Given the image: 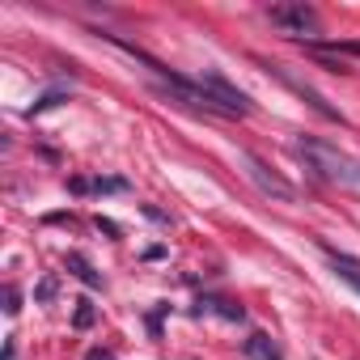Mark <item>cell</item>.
<instances>
[{
  "mask_svg": "<svg viewBox=\"0 0 360 360\" xmlns=\"http://www.w3.org/2000/svg\"><path fill=\"white\" fill-rule=\"evenodd\" d=\"M94 191L98 195H119V191H127V183H123V178H98Z\"/></svg>",
  "mask_w": 360,
  "mask_h": 360,
  "instance_id": "13",
  "label": "cell"
},
{
  "mask_svg": "<svg viewBox=\"0 0 360 360\" xmlns=\"http://www.w3.org/2000/svg\"><path fill=\"white\" fill-rule=\"evenodd\" d=\"M77 195H85V191H94V183H89V178H72V183H68Z\"/></svg>",
  "mask_w": 360,
  "mask_h": 360,
  "instance_id": "15",
  "label": "cell"
},
{
  "mask_svg": "<svg viewBox=\"0 0 360 360\" xmlns=\"http://www.w3.org/2000/svg\"><path fill=\"white\" fill-rule=\"evenodd\" d=\"M322 255L330 259V267H335V276H339V280H347V284H352V288L360 292V263H356L352 255H339V250H330L326 242H322Z\"/></svg>",
  "mask_w": 360,
  "mask_h": 360,
  "instance_id": "6",
  "label": "cell"
},
{
  "mask_svg": "<svg viewBox=\"0 0 360 360\" xmlns=\"http://www.w3.org/2000/svg\"><path fill=\"white\" fill-rule=\"evenodd\" d=\"M94 318H98V309H94L89 301H77V314H72V326H77V330H89V326H94Z\"/></svg>",
  "mask_w": 360,
  "mask_h": 360,
  "instance_id": "12",
  "label": "cell"
},
{
  "mask_svg": "<svg viewBox=\"0 0 360 360\" xmlns=\"http://www.w3.org/2000/svg\"><path fill=\"white\" fill-rule=\"evenodd\" d=\"M195 314H200V318H204V314H221L225 322H242V318H246V309L233 305V301H225V297H204V301L195 305Z\"/></svg>",
  "mask_w": 360,
  "mask_h": 360,
  "instance_id": "8",
  "label": "cell"
},
{
  "mask_svg": "<svg viewBox=\"0 0 360 360\" xmlns=\"http://www.w3.org/2000/svg\"><path fill=\"white\" fill-rule=\"evenodd\" d=\"M18 309H22V292L9 284V288H5V314H18Z\"/></svg>",
  "mask_w": 360,
  "mask_h": 360,
  "instance_id": "14",
  "label": "cell"
},
{
  "mask_svg": "<svg viewBox=\"0 0 360 360\" xmlns=\"http://www.w3.org/2000/svg\"><path fill=\"white\" fill-rule=\"evenodd\" d=\"M98 229H102V233H110V238H119V225H115V221H106V217H98Z\"/></svg>",
  "mask_w": 360,
  "mask_h": 360,
  "instance_id": "16",
  "label": "cell"
},
{
  "mask_svg": "<svg viewBox=\"0 0 360 360\" xmlns=\"http://www.w3.org/2000/svg\"><path fill=\"white\" fill-rule=\"evenodd\" d=\"M56 292H60V280H56V276H43V280L34 284V305H51Z\"/></svg>",
  "mask_w": 360,
  "mask_h": 360,
  "instance_id": "10",
  "label": "cell"
},
{
  "mask_svg": "<svg viewBox=\"0 0 360 360\" xmlns=\"http://www.w3.org/2000/svg\"><path fill=\"white\" fill-rule=\"evenodd\" d=\"M297 153L309 161V169H318L322 178H330V183H339V187H360V161L347 157V153H339L335 144L314 140V136H301V140H297Z\"/></svg>",
  "mask_w": 360,
  "mask_h": 360,
  "instance_id": "1",
  "label": "cell"
},
{
  "mask_svg": "<svg viewBox=\"0 0 360 360\" xmlns=\"http://www.w3.org/2000/svg\"><path fill=\"white\" fill-rule=\"evenodd\" d=\"M85 360H115V356H110L106 347H89V352H85Z\"/></svg>",
  "mask_w": 360,
  "mask_h": 360,
  "instance_id": "17",
  "label": "cell"
},
{
  "mask_svg": "<svg viewBox=\"0 0 360 360\" xmlns=\"http://www.w3.org/2000/svg\"><path fill=\"white\" fill-rule=\"evenodd\" d=\"M267 18H271V26H280L284 34H314V30H318V13L305 5V0H297V5H271Z\"/></svg>",
  "mask_w": 360,
  "mask_h": 360,
  "instance_id": "3",
  "label": "cell"
},
{
  "mask_svg": "<svg viewBox=\"0 0 360 360\" xmlns=\"http://www.w3.org/2000/svg\"><path fill=\"white\" fill-rule=\"evenodd\" d=\"M195 89H200V98H204V106L208 110H217V115H250L255 110V102L238 89V85H229L221 72H212V68H204L200 77H195Z\"/></svg>",
  "mask_w": 360,
  "mask_h": 360,
  "instance_id": "2",
  "label": "cell"
},
{
  "mask_svg": "<svg viewBox=\"0 0 360 360\" xmlns=\"http://www.w3.org/2000/svg\"><path fill=\"white\" fill-rule=\"evenodd\" d=\"M271 68H276V64H271ZM276 72H280V77H284V85H288V89H297V94H301V98H305V102H309V106H314V110H318V115H322V119H330V123H343V115H339V110H335V106H326V102H322V94H318V89H309V85H305V81H297V77H288V72H284V68H276Z\"/></svg>",
  "mask_w": 360,
  "mask_h": 360,
  "instance_id": "5",
  "label": "cell"
},
{
  "mask_svg": "<svg viewBox=\"0 0 360 360\" xmlns=\"http://www.w3.org/2000/svg\"><path fill=\"white\" fill-rule=\"evenodd\" d=\"M246 356H250V360H284V356H280V347H276L263 330H255V335L246 339Z\"/></svg>",
  "mask_w": 360,
  "mask_h": 360,
  "instance_id": "9",
  "label": "cell"
},
{
  "mask_svg": "<svg viewBox=\"0 0 360 360\" xmlns=\"http://www.w3.org/2000/svg\"><path fill=\"white\" fill-rule=\"evenodd\" d=\"M242 161H246V169H250V178L271 195V200H284V204H292L297 200V187L292 183H284V178L276 174V169H267V161L263 157H255V153H242Z\"/></svg>",
  "mask_w": 360,
  "mask_h": 360,
  "instance_id": "4",
  "label": "cell"
},
{
  "mask_svg": "<svg viewBox=\"0 0 360 360\" xmlns=\"http://www.w3.org/2000/svg\"><path fill=\"white\" fill-rule=\"evenodd\" d=\"M60 102H64V89H47V94H43V98H39V102H34V106H30L26 115L34 119V115H43V110H51V106H60Z\"/></svg>",
  "mask_w": 360,
  "mask_h": 360,
  "instance_id": "11",
  "label": "cell"
},
{
  "mask_svg": "<svg viewBox=\"0 0 360 360\" xmlns=\"http://www.w3.org/2000/svg\"><path fill=\"white\" fill-rule=\"evenodd\" d=\"M64 267H68V271H72V276H77L85 288H102V276L89 267V259H85L81 250H68V255H64Z\"/></svg>",
  "mask_w": 360,
  "mask_h": 360,
  "instance_id": "7",
  "label": "cell"
}]
</instances>
